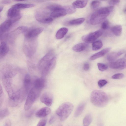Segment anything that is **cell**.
<instances>
[{
	"instance_id": "obj_1",
	"label": "cell",
	"mask_w": 126,
	"mask_h": 126,
	"mask_svg": "<svg viewBox=\"0 0 126 126\" xmlns=\"http://www.w3.org/2000/svg\"><path fill=\"white\" fill-rule=\"evenodd\" d=\"M56 58L53 52L50 51L44 56L38 64L39 72L43 77L47 76L55 66Z\"/></svg>"
},
{
	"instance_id": "obj_2",
	"label": "cell",
	"mask_w": 126,
	"mask_h": 126,
	"mask_svg": "<svg viewBox=\"0 0 126 126\" xmlns=\"http://www.w3.org/2000/svg\"><path fill=\"white\" fill-rule=\"evenodd\" d=\"M91 103L94 106L99 107H103L108 104L109 97L105 92L99 90H94L92 91L90 96Z\"/></svg>"
},
{
	"instance_id": "obj_3",
	"label": "cell",
	"mask_w": 126,
	"mask_h": 126,
	"mask_svg": "<svg viewBox=\"0 0 126 126\" xmlns=\"http://www.w3.org/2000/svg\"><path fill=\"white\" fill-rule=\"evenodd\" d=\"M113 8V7L112 6L99 9L91 16L90 19V23L94 25L99 24L109 15Z\"/></svg>"
},
{
	"instance_id": "obj_4",
	"label": "cell",
	"mask_w": 126,
	"mask_h": 126,
	"mask_svg": "<svg viewBox=\"0 0 126 126\" xmlns=\"http://www.w3.org/2000/svg\"><path fill=\"white\" fill-rule=\"evenodd\" d=\"M74 108L73 105L69 102H64L56 110V113L60 120L63 121L69 116Z\"/></svg>"
},
{
	"instance_id": "obj_5",
	"label": "cell",
	"mask_w": 126,
	"mask_h": 126,
	"mask_svg": "<svg viewBox=\"0 0 126 126\" xmlns=\"http://www.w3.org/2000/svg\"><path fill=\"white\" fill-rule=\"evenodd\" d=\"M41 91L32 87L29 92L24 106V109L27 110L30 109L40 95Z\"/></svg>"
},
{
	"instance_id": "obj_6",
	"label": "cell",
	"mask_w": 126,
	"mask_h": 126,
	"mask_svg": "<svg viewBox=\"0 0 126 126\" xmlns=\"http://www.w3.org/2000/svg\"><path fill=\"white\" fill-rule=\"evenodd\" d=\"M27 94L23 88L15 92L12 98L9 99V105L12 107L17 106L24 100Z\"/></svg>"
},
{
	"instance_id": "obj_7",
	"label": "cell",
	"mask_w": 126,
	"mask_h": 126,
	"mask_svg": "<svg viewBox=\"0 0 126 126\" xmlns=\"http://www.w3.org/2000/svg\"><path fill=\"white\" fill-rule=\"evenodd\" d=\"M17 72L15 67L9 64L4 66L2 70L3 77L11 79L16 75Z\"/></svg>"
},
{
	"instance_id": "obj_8",
	"label": "cell",
	"mask_w": 126,
	"mask_h": 126,
	"mask_svg": "<svg viewBox=\"0 0 126 126\" xmlns=\"http://www.w3.org/2000/svg\"><path fill=\"white\" fill-rule=\"evenodd\" d=\"M34 38L28 39H29V43L27 45L24 47V52L26 56L28 57L32 56L36 52L37 44Z\"/></svg>"
},
{
	"instance_id": "obj_9",
	"label": "cell",
	"mask_w": 126,
	"mask_h": 126,
	"mask_svg": "<svg viewBox=\"0 0 126 126\" xmlns=\"http://www.w3.org/2000/svg\"><path fill=\"white\" fill-rule=\"evenodd\" d=\"M2 81L3 86L8 94L9 99H12L15 92L14 91L11 79L2 77Z\"/></svg>"
},
{
	"instance_id": "obj_10",
	"label": "cell",
	"mask_w": 126,
	"mask_h": 126,
	"mask_svg": "<svg viewBox=\"0 0 126 126\" xmlns=\"http://www.w3.org/2000/svg\"><path fill=\"white\" fill-rule=\"evenodd\" d=\"M7 15L12 24L16 22L21 17L19 9L12 7L8 10Z\"/></svg>"
},
{
	"instance_id": "obj_11",
	"label": "cell",
	"mask_w": 126,
	"mask_h": 126,
	"mask_svg": "<svg viewBox=\"0 0 126 126\" xmlns=\"http://www.w3.org/2000/svg\"><path fill=\"white\" fill-rule=\"evenodd\" d=\"M102 33L101 30H98L83 36L82 39L86 43L93 42L100 37Z\"/></svg>"
},
{
	"instance_id": "obj_12",
	"label": "cell",
	"mask_w": 126,
	"mask_h": 126,
	"mask_svg": "<svg viewBox=\"0 0 126 126\" xmlns=\"http://www.w3.org/2000/svg\"><path fill=\"white\" fill-rule=\"evenodd\" d=\"M126 59L122 58L110 62L109 64V67L115 69L123 70L126 67Z\"/></svg>"
},
{
	"instance_id": "obj_13",
	"label": "cell",
	"mask_w": 126,
	"mask_h": 126,
	"mask_svg": "<svg viewBox=\"0 0 126 126\" xmlns=\"http://www.w3.org/2000/svg\"><path fill=\"white\" fill-rule=\"evenodd\" d=\"M67 14V13L65 9L64 6H62L58 4L54 10L51 11L50 15L53 18L63 16Z\"/></svg>"
},
{
	"instance_id": "obj_14",
	"label": "cell",
	"mask_w": 126,
	"mask_h": 126,
	"mask_svg": "<svg viewBox=\"0 0 126 126\" xmlns=\"http://www.w3.org/2000/svg\"><path fill=\"white\" fill-rule=\"evenodd\" d=\"M36 18L37 20L39 22L44 23H49L52 22L53 18L50 15H48L44 12H39L36 14Z\"/></svg>"
},
{
	"instance_id": "obj_15",
	"label": "cell",
	"mask_w": 126,
	"mask_h": 126,
	"mask_svg": "<svg viewBox=\"0 0 126 126\" xmlns=\"http://www.w3.org/2000/svg\"><path fill=\"white\" fill-rule=\"evenodd\" d=\"M43 30L44 28L42 27L28 29L24 33V36L27 39L34 38L41 33Z\"/></svg>"
},
{
	"instance_id": "obj_16",
	"label": "cell",
	"mask_w": 126,
	"mask_h": 126,
	"mask_svg": "<svg viewBox=\"0 0 126 126\" xmlns=\"http://www.w3.org/2000/svg\"><path fill=\"white\" fill-rule=\"evenodd\" d=\"M53 100V95L49 92H44L41 95L40 97L41 102L48 107L52 105Z\"/></svg>"
},
{
	"instance_id": "obj_17",
	"label": "cell",
	"mask_w": 126,
	"mask_h": 126,
	"mask_svg": "<svg viewBox=\"0 0 126 126\" xmlns=\"http://www.w3.org/2000/svg\"><path fill=\"white\" fill-rule=\"evenodd\" d=\"M46 80L43 78L36 77L34 79L33 82V87L41 91L44 87Z\"/></svg>"
},
{
	"instance_id": "obj_18",
	"label": "cell",
	"mask_w": 126,
	"mask_h": 126,
	"mask_svg": "<svg viewBox=\"0 0 126 126\" xmlns=\"http://www.w3.org/2000/svg\"><path fill=\"white\" fill-rule=\"evenodd\" d=\"M32 84L31 77L29 74H27L24 79L23 88L28 94L31 88Z\"/></svg>"
},
{
	"instance_id": "obj_19",
	"label": "cell",
	"mask_w": 126,
	"mask_h": 126,
	"mask_svg": "<svg viewBox=\"0 0 126 126\" xmlns=\"http://www.w3.org/2000/svg\"><path fill=\"white\" fill-rule=\"evenodd\" d=\"M51 112V109L48 107H44L40 109L36 113V116L38 117H45L49 114Z\"/></svg>"
},
{
	"instance_id": "obj_20",
	"label": "cell",
	"mask_w": 126,
	"mask_h": 126,
	"mask_svg": "<svg viewBox=\"0 0 126 126\" xmlns=\"http://www.w3.org/2000/svg\"><path fill=\"white\" fill-rule=\"evenodd\" d=\"M124 52V50H122L110 53L107 56V59L110 62L114 61L121 55L123 54Z\"/></svg>"
},
{
	"instance_id": "obj_21",
	"label": "cell",
	"mask_w": 126,
	"mask_h": 126,
	"mask_svg": "<svg viewBox=\"0 0 126 126\" xmlns=\"http://www.w3.org/2000/svg\"><path fill=\"white\" fill-rule=\"evenodd\" d=\"M110 47H108L104 49L101 51L94 54L90 58L91 60H93L101 57L108 52L110 50Z\"/></svg>"
},
{
	"instance_id": "obj_22",
	"label": "cell",
	"mask_w": 126,
	"mask_h": 126,
	"mask_svg": "<svg viewBox=\"0 0 126 126\" xmlns=\"http://www.w3.org/2000/svg\"><path fill=\"white\" fill-rule=\"evenodd\" d=\"M9 47L6 42H2L0 45V59L3 57L8 52Z\"/></svg>"
},
{
	"instance_id": "obj_23",
	"label": "cell",
	"mask_w": 126,
	"mask_h": 126,
	"mask_svg": "<svg viewBox=\"0 0 126 126\" xmlns=\"http://www.w3.org/2000/svg\"><path fill=\"white\" fill-rule=\"evenodd\" d=\"M88 46L86 43H81L77 44L73 47L72 49L76 52H80L87 48Z\"/></svg>"
},
{
	"instance_id": "obj_24",
	"label": "cell",
	"mask_w": 126,
	"mask_h": 126,
	"mask_svg": "<svg viewBox=\"0 0 126 126\" xmlns=\"http://www.w3.org/2000/svg\"><path fill=\"white\" fill-rule=\"evenodd\" d=\"M12 23L9 19L5 20L0 25V30L3 33L7 31Z\"/></svg>"
},
{
	"instance_id": "obj_25",
	"label": "cell",
	"mask_w": 126,
	"mask_h": 126,
	"mask_svg": "<svg viewBox=\"0 0 126 126\" xmlns=\"http://www.w3.org/2000/svg\"><path fill=\"white\" fill-rule=\"evenodd\" d=\"M68 30V29L65 27H63L60 28L56 33V38L58 39L63 38L67 32Z\"/></svg>"
},
{
	"instance_id": "obj_26",
	"label": "cell",
	"mask_w": 126,
	"mask_h": 126,
	"mask_svg": "<svg viewBox=\"0 0 126 126\" xmlns=\"http://www.w3.org/2000/svg\"><path fill=\"white\" fill-rule=\"evenodd\" d=\"M88 1L87 0H76L73 3L72 5L75 8H82L86 6Z\"/></svg>"
},
{
	"instance_id": "obj_27",
	"label": "cell",
	"mask_w": 126,
	"mask_h": 126,
	"mask_svg": "<svg viewBox=\"0 0 126 126\" xmlns=\"http://www.w3.org/2000/svg\"><path fill=\"white\" fill-rule=\"evenodd\" d=\"M86 105V103L85 102H83L78 105L75 113V117H78L81 114L84 109Z\"/></svg>"
},
{
	"instance_id": "obj_28",
	"label": "cell",
	"mask_w": 126,
	"mask_h": 126,
	"mask_svg": "<svg viewBox=\"0 0 126 126\" xmlns=\"http://www.w3.org/2000/svg\"><path fill=\"white\" fill-rule=\"evenodd\" d=\"M122 30V27L120 25L114 26L111 28V30L112 33L117 36H119L121 35Z\"/></svg>"
},
{
	"instance_id": "obj_29",
	"label": "cell",
	"mask_w": 126,
	"mask_h": 126,
	"mask_svg": "<svg viewBox=\"0 0 126 126\" xmlns=\"http://www.w3.org/2000/svg\"><path fill=\"white\" fill-rule=\"evenodd\" d=\"M35 5L33 4H26L22 3H18L12 6V7L17 9H25L31 8L34 6Z\"/></svg>"
},
{
	"instance_id": "obj_30",
	"label": "cell",
	"mask_w": 126,
	"mask_h": 126,
	"mask_svg": "<svg viewBox=\"0 0 126 126\" xmlns=\"http://www.w3.org/2000/svg\"><path fill=\"white\" fill-rule=\"evenodd\" d=\"M85 20L84 18H79L71 20L68 23V25H78L83 23Z\"/></svg>"
},
{
	"instance_id": "obj_31",
	"label": "cell",
	"mask_w": 126,
	"mask_h": 126,
	"mask_svg": "<svg viewBox=\"0 0 126 126\" xmlns=\"http://www.w3.org/2000/svg\"><path fill=\"white\" fill-rule=\"evenodd\" d=\"M92 49L93 50L96 51L100 49L103 46V43L100 40L94 41L92 43Z\"/></svg>"
},
{
	"instance_id": "obj_32",
	"label": "cell",
	"mask_w": 126,
	"mask_h": 126,
	"mask_svg": "<svg viewBox=\"0 0 126 126\" xmlns=\"http://www.w3.org/2000/svg\"><path fill=\"white\" fill-rule=\"evenodd\" d=\"M92 118L91 114H88L85 116L83 120V126H89L92 122Z\"/></svg>"
},
{
	"instance_id": "obj_33",
	"label": "cell",
	"mask_w": 126,
	"mask_h": 126,
	"mask_svg": "<svg viewBox=\"0 0 126 126\" xmlns=\"http://www.w3.org/2000/svg\"><path fill=\"white\" fill-rule=\"evenodd\" d=\"M9 111L7 109H5L0 110V120L8 116Z\"/></svg>"
},
{
	"instance_id": "obj_34",
	"label": "cell",
	"mask_w": 126,
	"mask_h": 126,
	"mask_svg": "<svg viewBox=\"0 0 126 126\" xmlns=\"http://www.w3.org/2000/svg\"><path fill=\"white\" fill-rule=\"evenodd\" d=\"M64 7L67 14L73 13L76 11L75 8L71 6H64Z\"/></svg>"
},
{
	"instance_id": "obj_35",
	"label": "cell",
	"mask_w": 126,
	"mask_h": 126,
	"mask_svg": "<svg viewBox=\"0 0 126 126\" xmlns=\"http://www.w3.org/2000/svg\"><path fill=\"white\" fill-rule=\"evenodd\" d=\"M101 4V2L99 0H93L91 2L90 6L92 9H96L99 7Z\"/></svg>"
},
{
	"instance_id": "obj_36",
	"label": "cell",
	"mask_w": 126,
	"mask_h": 126,
	"mask_svg": "<svg viewBox=\"0 0 126 126\" xmlns=\"http://www.w3.org/2000/svg\"><path fill=\"white\" fill-rule=\"evenodd\" d=\"M97 65L99 70L101 71H103L106 70L108 67L107 65L101 63H98Z\"/></svg>"
},
{
	"instance_id": "obj_37",
	"label": "cell",
	"mask_w": 126,
	"mask_h": 126,
	"mask_svg": "<svg viewBox=\"0 0 126 126\" xmlns=\"http://www.w3.org/2000/svg\"><path fill=\"white\" fill-rule=\"evenodd\" d=\"M28 29V28L27 26H22L18 27L16 30L19 33H24Z\"/></svg>"
},
{
	"instance_id": "obj_38",
	"label": "cell",
	"mask_w": 126,
	"mask_h": 126,
	"mask_svg": "<svg viewBox=\"0 0 126 126\" xmlns=\"http://www.w3.org/2000/svg\"><path fill=\"white\" fill-rule=\"evenodd\" d=\"M124 77V74L122 73H118L115 74L111 77L113 79H118L123 78Z\"/></svg>"
},
{
	"instance_id": "obj_39",
	"label": "cell",
	"mask_w": 126,
	"mask_h": 126,
	"mask_svg": "<svg viewBox=\"0 0 126 126\" xmlns=\"http://www.w3.org/2000/svg\"><path fill=\"white\" fill-rule=\"evenodd\" d=\"M109 27V23L108 20H105L103 22L101 25L102 29L104 30L108 29Z\"/></svg>"
},
{
	"instance_id": "obj_40",
	"label": "cell",
	"mask_w": 126,
	"mask_h": 126,
	"mask_svg": "<svg viewBox=\"0 0 126 126\" xmlns=\"http://www.w3.org/2000/svg\"><path fill=\"white\" fill-rule=\"evenodd\" d=\"M108 83V81L105 79H100L98 82V85L99 87L101 88L105 85Z\"/></svg>"
},
{
	"instance_id": "obj_41",
	"label": "cell",
	"mask_w": 126,
	"mask_h": 126,
	"mask_svg": "<svg viewBox=\"0 0 126 126\" xmlns=\"http://www.w3.org/2000/svg\"><path fill=\"white\" fill-rule=\"evenodd\" d=\"M35 109L33 108L29 110L26 114V117L29 118L31 117L35 112Z\"/></svg>"
},
{
	"instance_id": "obj_42",
	"label": "cell",
	"mask_w": 126,
	"mask_h": 126,
	"mask_svg": "<svg viewBox=\"0 0 126 126\" xmlns=\"http://www.w3.org/2000/svg\"><path fill=\"white\" fill-rule=\"evenodd\" d=\"M47 122V120L46 119H42L39 121L37 126H45Z\"/></svg>"
},
{
	"instance_id": "obj_43",
	"label": "cell",
	"mask_w": 126,
	"mask_h": 126,
	"mask_svg": "<svg viewBox=\"0 0 126 126\" xmlns=\"http://www.w3.org/2000/svg\"><path fill=\"white\" fill-rule=\"evenodd\" d=\"M119 0H110L109 1L108 3L111 6L116 5L118 3L120 2Z\"/></svg>"
},
{
	"instance_id": "obj_44",
	"label": "cell",
	"mask_w": 126,
	"mask_h": 126,
	"mask_svg": "<svg viewBox=\"0 0 126 126\" xmlns=\"http://www.w3.org/2000/svg\"><path fill=\"white\" fill-rule=\"evenodd\" d=\"M90 68V64L88 62H86L84 63L83 66L84 70L85 71L88 70Z\"/></svg>"
},
{
	"instance_id": "obj_45",
	"label": "cell",
	"mask_w": 126,
	"mask_h": 126,
	"mask_svg": "<svg viewBox=\"0 0 126 126\" xmlns=\"http://www.w3.org/2000/svg\"><path fill=\"white\" fill-rule=\"evenodd\" d=\"M56 120L55 117L54 116H52L50 118L49 121L50 124H51L53 123Z\"/></svg>"
},
{
	"instance_id": "obj_46",
	"label": "cell",
	"mask_w": 126,
	"mask_h": 126,
	"mask_svg": "<svg viewBox=\"0 0 126 126\" xmlns=\"http://www.w3.org/2000/svg\"><path fill=\"white\" fill-rule=\"evenodd\" d=\"M11 125L10 120L8 119L6 120L3 126H11Z\"/></svg>"
},
{
	"instance_id": "obj_47",
	"label": "cell",
	"mask_w": 126,
	"mask_h": 126,
	"mask_svg": "<svg viewBox=\"0 0 126 126\" xmlns=\"http://www.w3.org/2000/svg\"><path fill=\"white\" fill-rule=\"evenodd\" d=\"M3 94V91L1 85L0 84V98L1 97Z\"/></svg>"
},
{
	"instance_id": "obj_48",
	"label": "cell",
	"mask_w": 126,
	"mask_h": 126,
	"mask_svg": "<svg viewBox=\"0 0 126 126\" xmlns=\"http://www.w3.org/2000/svg\"><path fill=\"white\" fill-rule=\"evenodd\" d=\"M2 2L4 4H8L10 2V1L9 0H4L2 1Z\"/></svg>"
},
{
	"instance_id": "obj_49",
	"label": "cell",
	"mask_w": 126,
	"mask_h": 126,
	"mask_svg": "<svg viewBox=\"0 0 126 126\" xmlns=\"http://www.w3.org/2000/svg\"><path fill=\"white\" fill-rule=\"evenodd\" d=\"M4 33L0 30V40L1 38Z\"/></svg>"
},
{
	"instance_id": "obj_50",
	"label": "cell",
	"mask_w": 126,
	"mask_h": 126,
	"mask_svg": "<svg viewBox=\"0 0 126 126\" xmlns=\"http://www.w3.org/2000/svg\"><path fill=\"white\" fill-rule=\"evenodd\" d=\"M3 7H0V12L2 10Z\"/></svg>"
},
{
	"instance_id": "obj_51",
	"label": "cell",
	"mask_w": 126,
	"mask_h": 126,
	"mask_svg": "<svg viewBox=\"0 0 126 126\" xmlns=\"http://www.w3.org/2000/svg\"><path fill=\"white\" fill-rule=\"evenodd\" d=\"M124 12L126 13V8H125V9H124Z\"/></svg>"
},
{
	"instance_id": "obj_52",
	"label": "cell",
	"mask_w": 126,
	"mask_h": 126,
	"mask_svg": "<svg viewBox=\"0 0 126 126\" xmlns=\"http://www.w3.org/2000/svg\"></svg>"
}]
</instances>
